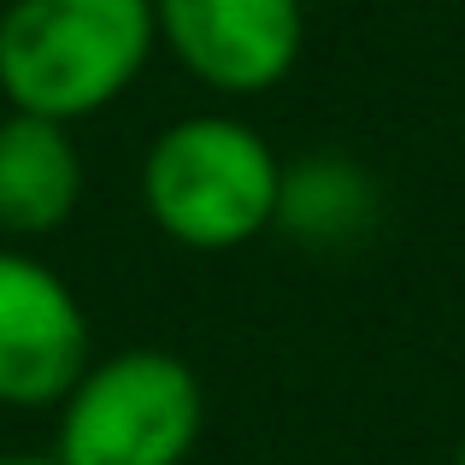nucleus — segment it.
Masks as SVG:
<instances>
[{
    "mask_svg": "<svg viewBox=\"0 0 465 465\" xmlns=\"http://www.w3.org/2000/svg\"><path fill=\"white\" fill-rule=\"evenodd\" d=\"M153 42V0H6L0 94L12 113L77 124L106 113L142 77Z\"/></svg>",
    "mask_w": 465,
    "mask_h": 465,
    "instance_id": "nucleus-1",
    "label": "nucleus"
},
{
    "mask_svg": "<svg viewBox=\"0 0 465 465\" xmlns=\"http://www.w3.org/2000/svg\"><path fill=\"white\" fill-rule=\"evenodd\" d=\"M277 194L283 159L236 113L177 118L142 159L148 218L189 253H230L277 230Z\"/></svg>",
    "mask_w": 465,
    "mask_h": 465,
    "instance_id": "nucleus-2",
    "label": "nucleus"
},
{
    "mask_svg": "<svg viewBox=\"0 0 465 465\" xmlns=\"http://www.w3.org/2000/svg\"><path fill=\"white\" fill-rule=\"evenodd\" d=\"M206 395L189 360L124 348L94 360L59 401V465H183L201 442Z\"/></svg>",
    "mask_w": 465,
    "mask_h": 465,
    "instance_id": "nucleus-3",
    "label": "nucleus"
},
{
    "mask_svg": "<svg viewBox=\"0 0 465 465\" xmlns=\"http://www.w3.org/2000/svg\"><path fill=\"white\" fill-rule=\"evenodd\" d=\"M159 47L213 94H272L307 47L301 0H153Z\"/></svg>",
    "mask_w": 465,
    "mask_h": 465,
    "instance_id": "nucleus-4",
    "label": "nucleus"
},
{
    "mask_svg": "<svg viewBox=\"0 0 465 465\" xmlns=\"http://www.w3.org/2000/svg\"><path fill=\"white\" fill-rule=\"evenodd\" d=\"M89 365V312L71 283L0 248V407H59Z\"/></svg>",
    "mask_w": 465,
    "mask_h": 465,
    "instance_id": "nucleus-5",
    "label": "nucleus"
},
{
    "mask_svg": "<svg viewBox=\"0 0 465 465\" xmlns=\"http://www.w3.org/2000/svg\"><path fill=\"white\" fill-rule=\"evenodd\" d=\"M83 201V153L71 124L12 113L0 118V230L54 236Z\"/></svg>",
    "mask_w": 465,
    "mask_h": 465,
    "instance_id": "nucleus-6",
    "label": "nucleus"
},
{
    "mask_svg": "<svg viewBox=\"0 0 465 465\" xmlns=\"http://www.w3.org/2000/svg\"><path fill=\"white\" fill-rule=\"evenodd\" d=\"M383 194L377 177L348 153H307L283 165V194H277V230L301 248L336 253L353 248L377 230Z\"/></svg>",
    "mask_w": 465,
    "mask_h": 465,
    "instance_id": "nucleus-7",
    "label": "nucleus"
},
{
    "mask_svg": "<svg viewBox=\"0 0 465 465\" xmlns=\"http://www.w3.org/2000/svg\"><path fill=\"white\" fill-rule=\"evenodd\" d=\"M0 465H59V454H0Z\"/></svg>",
    "mask_w": 465,
    "mask_h": 465,
    "instance_id": "nucleus-8",
    "label": "nucleus"
},
{
    "mask_svg": "<svg viewBox=\"0 0 465 465\" xmlns=\"http://www.w3.org/2000/svg\"><path fill=\"white\" fill-rule=\"evenodd\" d=\"M454 465H465V436H460V448H454Z\"/></svg>",
    "mask_w": 465,
    "mask_h": 465,
    "instance_id": "nucleus-9",
    "label": "nucleus"
}]
</instances>
